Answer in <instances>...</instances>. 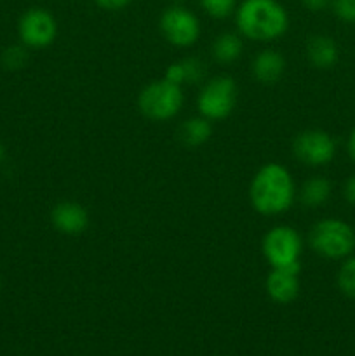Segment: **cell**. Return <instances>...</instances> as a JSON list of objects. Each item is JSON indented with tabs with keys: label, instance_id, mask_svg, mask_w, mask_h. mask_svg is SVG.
Returning <instances> with one entry per match:
<instances>
[{
	"label": "cell",
	"instance_id": "1",
	"mask_svg": "<svg viewBox=\"0 0 355 356\" xmlns=\"http://www.w3.org/2000/svg\"><path fill=\"white\" fill-rule=\"evenodd\" d=\"M292 174L282 163H265L249 186V200L254 211L263 216H278L292 207L296 200Z\"/></svg>",
	"mask_w": 355,
	"mask_h": 356
},
{
	"label": "cell",
	"instance_id": "2",
	"mask_svg": "<svg viewBox=\"0 0 355 356\" xmlns=\"http://www.w3.org/2000/svg\"><path fill=\"white\" fill-rule=\"evenodd\" d=\"M235 23L242 37L271 42L287 31L289 14L278 0H242L237 6Z\"/></svg>",
	"mask_w": 355,
	"mask_h": 356
},
{
	"label": "cell",
	"instance_id": "3",
	"mask_svg": "<svg viewBox=\"0 0 355 356\" xmlns=\"http://www.w3.org/2000/svg\"><path fill=\"white\" fill-rule=\"evenodd\" d=\"M308 242L320 257L345 259L355 250V229L340 218L320 219L310 229Z\"/></svg>",
	"mask_w": 355,
	"mask_h": 356
},
{
	"label": "cell",
	"instance_id": "4",
	"mask_svg": "<svg viewBox=\"0 0 355 356\" xmlns=\"http://www.w3.org/2000/svg\"><path fill=\"white\" fill-rule=\"evenodd\" d=\"M184 103L181 86L167 82L166 79L150 82L139 90L138 108L143 117L153 122H166L176 117Z\"/></svg>",
	"mask_w": 355,
	"mask_h": 356
},
{
	"label": "cell",
	"instance_id": "5",
	"mask_svg": "<svg viewBox=\"0 0 355 356\" xmlns=\"http://www.w3.org/2000/svg\"><path fill=\"white\" fill-rule=\"evenodd\" d=\"M239 87L233 76L219 75L202 86L197 97L198 113L207 120H225L235 110Z\"/></svg>",
	"mask_w": 355,
	"mask_h": 356
},
{
	"label": "cell",
	"instance_id": "6",
	"mask_svg": "<svg viewBox=\"0 0 355 356\" xmlns=\"http://www.w3.org/2000/svg\"><path fill=\"white\" fill-rule=\"evenodd\" d=\"M261 252L271 268L301 266L299 263L303 252L301 235L292 226H274L265 233Z\"/></svg>",
	"mask_w": 355,
	"mask_h": 356
},
{
	"label": "cell",
	"instance_id": "7",
	"mask_svg": "<svg viewBox=\"0 0 355 356\" xmlns=\"http://www.w3.org/2000/svg\"><path fill=\"white\" fill-rule=\"evenodd\" d=\"M162 37L174 47H190L200 37V21L181 3L167 7L159 19Z\"/></svg>",
	"mask_w": 355,
	"mask_h": 356
},
{
	"label": "cell",
	"instance_id": "8",
	"mask_svg": "<svg viewBox=\"0 0 355 356\" xmlns=\"http://www.w3.org/2000/svg\"><path fill=\"white\" fill-rule=\"evenodd\" d=\"M17 35L24 47H49L58 35V21L44 7H31L21 14L17 21Z\"/></svg>",
	"mask_w": 355,
	"mask_h": 356
},
{
	"label": "cell",
	"instance_id": "9",
	"mask_svg": "<svg viewBox=\"0 0 355 356\" xmlns=\"http://www.w3.org/2000/svg\"><path fill=\"white\" fill-rule=\"evenodd\" d=\"M296 160L308 167H324L336 156V141L322 129H306L292 141Z\"/></svg>",
	"mask_w": 355,
	"mask_h": 356
},
{
	"label": "cell",
	"instance_id": "10",
	"mask_svg": "<svg viewBox=\"0 0 355 356\" xmlns=\"http://www.w3.org/2000/svg\"><path fill=\"white\" fill-rule=\"evenodd\" d=\"M301 266L271 268L267 277V294L277 305H289L299 296Z\"/></svg>",
	"mask_w": 355,
	"mask_h": 356
},
{
	"label": "cell",
	"instance_id": "11",
	"mask_svg": "<svg viewBox=\"0 0 355 356\" xmlns=\"http://www.w3.org/2000/svg\"><path fill=\"white\" fill-rule=\"evenodd\" d=\"M51 222L63 235L77 236L89 226V212L79 202L63 200L52 207Z\"/></svg>",
	"mask_w": 355,
	"mask_h": 356
},
{
	"label": "cell",
	"instance_id": "12",
	"mask_svg": "<svg viewBox=\"0 0 355 356\" xmlns=\"http://www.w3.org/2000/svg\"><path fill=\"white\" fill-rule=\"evenodd\" d=\"M253 75L258 82L265 86L277 83L285 72V59L275 49H265L260 51L253 59Z\"/></svg>",
	"mask_w": 355,
	"mask_h": 356
},
{
	"label": "cell",
	"instance_id": "13",
	"mask_svg": "<svg viewBox=\"0 0 355 356\" xmlns=\"http://www.w3.org/2000/svg\"><path fill=\"white\" fill-rule=\"evenodd\" d=\"M306 59L317 70H329L340 59V47L329 35H312L306 42Z\"/></svg>",
	"mask_w": 355,
	"mask_h": 356
},
{
	"label": "cell",
	"instance_id": "14",
	"mask_svg": "<svg viewBox=\"0 0 355 356\" xmlns=\"http://www.w3.org/2000/svg\"><path fill=\"white\" fill-rule=\"evenodd\" d=\"M333 193V184L327 177L324 176H312L303 183L301 190L298 191L296 197L299 198L306 209H317L322 207Z\"/></svg>",
	"mask_w": 355,
	"mask_h": 356
},
{
	"label": "cell",
	"instance_id": "15",
	"mask_svg": "<svg viewBox=\"0 0 355 356\" xmlns=\"http://www.w3.org/2000/svg\"><path fill=\"white\" fill-rule=\"evenodd\" d=\"M212 136V127L211 120L204 118L202 115L194 118H188L181 124L180 131H178V138L183 143L184 146H190V148H195V146H202L211 139Z\"/></svg>",
	"mask_w": 355,
	"mask_h": 356
},
{
	"label": "cell",
	"instance_id": "16",
	"mask_svg": "<svg viewBox=\"0 0 355 356\" xmlns=\"http://www.w3.org/2000/svg\"><path fill=\"white\" fill-rule=\"evenodd\" d=\"M242 38H240V35L232 33V31H225V33L218 35L211 47L212 58H214V61L221 63V65L237 61L242 56Z\"/></svg>",
	"mask_w": 355,
	"mask_h": 356
},
{
	"label": "cell",
	"instance_id": "17",
	"mask_svg": "<svg viewBox=\"0 0 355 356\" xmlns=\"http://www.w3.org/2000/svg\"><path fill=\"white\" fill-rule=\"evenodd\" d=\"M336 284L341 294L355 299V256L345 257L336 275Z\"/></svg>",
	"mask_w": 355,
	"mask_h": 356
},
{
	"label": "cell",
	"instance_id": "18",
	"mask_svg": "<svg viewBox=\"0 0 355 356\" xmlns=\"http://www.w3.org/2000/svg\"><path fill=\"white\" fill-rule=\"evenodd\" d=\"M0 61H2L3 68L10 70V72H16L26 66L28 63V47L21 45H9L2 51L0 56Z\"/></svg>",
	"mask_w": 355,
	"mask_h": 356
},
{
	"label": "cell",
	"instance_id": "19",
	"mask_svg": "<svg viewBox=\"0 0 355 356\" xmlns=\"http://www.w3.org/2000/svg\"><path fill=\"white\" fill-rule=\"evenodd\" d=\"M200 7L214 19H225L237 10V0H198Z\"/></svg>",
	"mask_w": 355,
	"mask_h": 356
},
{
	"label": "cell",
	"instance_id": "20",
	"mask_svg": "<svg viewBox=\"0 0 355 356\" xmlns=\"http://www.w3.org/2000/svg\"><path fill=\"white\" fill-rule=\"evenodd\" d=\"M181 63H183V68H184V82L198 83L204 80L207 70H205V65L202 59L195 58V56H190V58L181 59Z\"/></svg>",
	"mask_w": 355,
	"mask_h": 356
},
{
	"label": "cell",
	"instance_id": "21",
	"mask_svg": "<svg viewBox=\"0 0 355 356\" xmlns=\"http://www.w3.org/2000/svg\"><path fill=\"white\" fill-rule=\"evenodd\" d=\"M331 7L338 19L355 24V0H333Z\"/></svg>",
	"mask_w": 355,
	"mask_h": 356
},
{
	"label": "cell",
	"instance_id": "22",
	"mask_svg": "<svg viewBox=\"0 0 355 356\" xmlns=\"http://www.w3.org/2000/svg\"><path fill=\"white\" fill-rule=\"evenodd\" d=\"M164 79H166L167 82H171V83H176V86H183V83H187V82H184L183 63L176 61V63H173V65L167 66Z\"/></svg>",
	"mask_w": 355,
	"mask_h": 356
},
{
	"label": "cell",
	"instance_id": "23",
	"mask_svg": "<svg viewBox=\"0 0 355 356\" xmlns=\"http://www.w3.org/2000/svg\"><path fill=\"white\" fill-rule=\"evenodd\" d=\"M94 2H96V6L101 7V9L115 13V10L125 9L132 0H94Z\"/></svg>",
	"mask_w": 355,
	"mask_h": 356
},
{
	"label": "cell",
	"instance_id": "24",
	"mask_svg": "<svg viewBox=\"0 0 355 356\" xmlns=\"http://www.w3.org/2000/svg\"><path fill=\"white\" fill-rule=\"evenodd\" d=\"M301 3L305 9L312 10V13H322L327 7H331L333 0H301Z\"/></svg>",
	"mask_w": 355,
	"mask_h": 356
},
{
	"label": "cell",
	"instance_id": "25",
	"mask_svg": "<svg viewBox=\"0 0 355 356\" xmlns=\"http://www.w3.org/2000/svg\"><path fill=\"white\" fill-rule=\"evenodd\" d=\"M343 195L345 198H347L348 204L355 205V174H352V176L347 179V183H345Z\"/></svg>",
	"mask_w": 355,
	"mask_h": 356
},
{
	"label": "cell",
	"instance_id": "26",
	"mask_svg": "<svg viewBox=\"0 0 355 356\" xmlns=\"http://www.w3.org/2000/svg\"><path fill=\"white\" fill-rule=\"evenodd\" d=\"M347 153H348V156L352 159V162H355V129L350 132V134H348Z\"/></svg>",
	"mask_w": 355,
	"mask_h": 356
},
{
	"label": "cell",
	"instance_id": "27",
	"mask_svg": "<svg viewBox=\"0 0 355 356\" xmlns=\"http://www.w3.org/2000/svg\"><path fill=\"white\" fill-rule=\"evenodd\" d=\"M3 155H6V149H3L2 143H0V162H2V160H3Z\"/></svg>",
	"mask_w": 355,
	"mask_h": 356
},
{
	"label": "cell",
	"instance_id": "28",
	"mask_svg": "<svg viewBox=\"0 0 355 356\" xmlns=\"http://www.w3.org/2000/svg\"><path fill=\"white\" fill-rule=\"evenodd\" d=\"M174 3H180V2H183V0H173Z\"/></svg>",
	"mask_w": 355,
	"mask_h": 356
}]
</instances>
